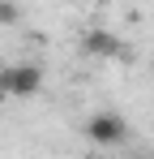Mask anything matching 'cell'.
<instances>
[{
	"label": "cell",
	"instance_id": "obj_1",
	"mask_svg": "<svg viewBox=\"0 0 154 159\" xmlns=\"http://www.w3.org/2000/svg\"><path fill=\"white\" fill-rule=\"evenodd\" d=\"M0 86L9 99H34L43 90V69L39 65H9V69H0Z\"/></svg>",
	"mask_w": 154,
	"mask_h": 159
},
{
	"label": "cell",
	"instance_id": "obj_2",
	"mask_svg": "<svg viewBox=\"0 0 154 159\" xmlns=\"http://www.w3.org/2000/svg\"><path fill=\"white\" fill-rule=\"evenodd\" d=\"M86 138H90L94 146H116V142L128 138V120L120 112H94V116L86 120Z\"/></svg>",
	"mask_w": 154,
	"mask_h": 159
},
{
	"label": "cell",
	"instance_id": "obj_3",
	"mask_svg": "<svg viewBox=\"0 0 154 159\" xmlns=\"http://www.w3.org/2000/svg\"><path fill=\"white\" fill-rule=\"evenodd\" d=\"M81 52L94 56V60H116V56H124V43L111 30H86L81 34Z\"/></svg>",
	"mask_w": 154,
	"mask_h": 159
},
{
	"label": "cell",
	"instance_id": "obj_4",
	"mask_svg": "<svg viewBox=\"0 0 154 159\" xmlns=\"http://www.w3.org/2000/svg\"><path fill=\"white\" fill-rule=\"evenodd\" d=\"M17 17H22V9H17L13 0H0V26H13Z\"/></svg>",
	"mask_w": 154,
	"mask_h": 159
},
{
	"label": "cell",
	"instance_id": "obj_5",
	"mask_svg": "<svg viewBox=\"0 0 154 159\" xmlns=\"http://www.w3.org/2000/svg\"><path fill=\"white\" fill-rule=\"evenodd\" d=\"M0 99H4V86H0Z\"/></svg>",
	"mask_w": 154,
	"mask_h": 159
},
{
	"label": "cell",
	"instance_id": "obj_6",
	"mask_svg": "<svg viewBox=\"0 0 154 159\" xmlns=\"http://www.w3.org/2000/svg\"><path fill=\"white\" fill-rule=\"evenodd\" d=\"M133 159H141V155H133Z\"/></svg>",
	"mask_w": 154,
	"mask_h": 159
},
{
	"label": "cell",
	"instance_id": "obj_7",
	"mask_svg": "<svg viewBox=\"0 0 154 159\" xmlns=\"http://www.w3.org/2000/svg\"><path fill=\"white\" fill-rule=\"evenodd\" d=\"M150 69H154V65H150Z\"/></svg>",
	"mask_w": 154,
	"mask_h": 159
}]
</instances>
